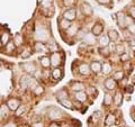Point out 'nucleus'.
Masks as SVG:
<instances>
[{
    "label": "nucleus",
    "instance_id": "f257e3e1",
    "mask_svg": "<svg viewBox=\"0 0 135 127\" xmlns=\"http://www.w3.org/2000/svg\"><path fill=\"white\" fill-rule=\"evenodd\" d=\"M20 86H22L23 89H33L35 88L37 84H36V80L32 78L31 75H23L22 79H20Z\"/></svg>",
    "mask_w": 135,
    "mask_h": 127
},
{
    "label": "nucleus",
    "instance_id": "f03ea898",
    "mask_svg": "<svg viewBox=\"0 0 135 127\" xmlns=\"http://www.w3.org/2000/svg\"><path fill=\"white\" fill-rule=\"evenodd\" d=\"M126 12L124 10H119L116 12L115 15V20L118 25V27L120 29H125L126 28Z\"/></svg>",
    "mask_w": 135,
    "mask_h": 127
},
{
    "label": "nucleus",
    "instance_id": "7ed1b4c3",
    "mask_svg": "<svg viewBox=\"0 0 135 127\" xmlns=\"http://www.w3.org/2000/svg\"><path fill=\"white\" fill-rule=\"evenodd\" d=\"M63 18H65L66 20H69V22L71 23H73L75 18H77V9L75 8H70V9H66L64 12H63V15H62Z\"/></svg>",
    "mask_w": 135,
    "mask_h": 127
},
{
    "label": "nucleus",
    "instance_id": "20e7f679",
    "mask_svg": "<svg viewBox=\"0 0 135 127\" xmlns=\"http://www.w3.org/2000/svg\"><path fill=\"white\" fill-rule=\"evenodd\" d=\"M63 115H64L63 111L60 110V109L55 108V107H52L47 111V116H49L50 119H52V120H56V119H59V118H61Z\"/></svg>",
    "mask_w": 135,
    "mask_h": 127
},
{
    "label": "nucleus",
    "instance_id": "39448f33",
    "mask_svg": "<svg viewBox=\"0 0 135 127\" xmlns=\"http://www.w3.org/2000/svg\"><path fill=\"white\" fill-rule=\"evenodd\" d=\"M80 10H81L82 15L86 16V17H90V16H92V14H94V9H92L91 5L90 3H88V2H86V1L81 3V6H80Z\"/></svg>",
    "mask_w": 135,
    "mask_h": 127
},
{
    "label": "nucleus",
    "instance_id": "423d86ee",
    "mask_svg": "<svg viewBox=\"0 0 135 127\" xmlns=\"http://www.w3.org/2000/svg\"><path fill=\"white\" fill-rule=\"evenodd\" d=\"M104 24L101 22H96L94 25H92V28H91V33L94 34L96 37L100 36L101 34L104 33Z\"/></svg>",
    "mask_w": 135,
    "mask_h": 127
},
{
    "label": "nucleus",
    "instance_id": "0eeeda50",
    "mask_svg": "<svg viewBox=\"0 0 135 127\" xmlns=\"http://www.w3.org/2000/svg\"><path fill=\"white\" fill-rule=\"evenodd\" d=\"M50 58H51V66H53V67H59V65L62 62L61 54L59 52H53Z\"/></svg>",
    "mask_w": 135,
    "mask_h": 127
},
{
    "label": "nucleus",
    "instance_id": "6e6552de",
    "mask_svg": "<svg viewBox=\"0 0 135 127\" xmlns=\"http://www.w3.org/2000/svg\"><path fill=\"white\" fill-rule=\"evenodd\" d=\"M78 71H79L80 74L83 75V77H89V75L92 73L91 69H90V65H88L87 63H81L78 67Z\"/></svg>",
    "mask_w": 135,
    "mask_h": 127
},
{
    "label": "nucleus",
    "instance_id": "1a4fd4ad",
    "mask_svg": "<svg viewBox=\"0 0 135 127\" xmlns=\"http://www.w3.org/2000/svg\"><path fill=\"white\" fill-rule=\"evenodd\" d=\"M97 43H98L99 47H105V46H108L112 43L110 40L107 34H101L100 36H98V40H97Z\"/></svg>",
    "mask_w": 135,
    "mask_h": 127
},
{
    "label": "nucleus",
    "instance_id": "9d476101",
    "mask_svg": "<svg viewBox=\"0 0 135 127\" xmlns=\"http://www.w3.org/2000/svg\"><path fill=\"white\" fill-rule=\"evenodd\" d=\"M104 87L107 89V90H114V89L117 88V81L113 77H108L104 82Z\"/></svg>",
    "mask_w": 135,
    "mask_h": 127
},
{
    "label": "nucleus",
    "instance_id": "9b49d317",
    "mask_svg": "<svg viewBox=\"0 0 135 127\" xmlns=\"http://www.w3.org/2000/svg\"><path fill=\"white\" fill-rule=\"evenodd\" d=\"M20 66H22L24 72H26L27 74H34L36 71V66L34 63H23Z\"/></svg>",
    "mask_w": 135,
    "mask_h": 127
},
{
    "label": "nucleus",
    "instance_id": "f8f14e48",
    "mask_svg": "<svg viewBox=\"0 0 135 127\" xmlns=\"http://www.w3.org/2000/svg\"><path fill=\"white\" fill-rule=\"evenodd\" d=\"M71 90H72L73 92H78V91H84L86 90V84H84L83 82H78V81H74L71 83Z\"/></svg>",
    "mask_w": 135,
    "mask_h": 127
},
{
    "label": "nucleus",
    "instance_id": "ddd939ff",
    "mask_svg": "<svg viewBox=\"0 0 135 127\" xmlns=\"http://www.w3.org/2000/svg\"><path fill=\"white\" fill-rule=\"evenodd\" d=\"M123 99H124V95L120 90H116L115 95H114V104H115L117 107H120L122 104H123Z\"/></svg>",
    "mask_w": 135,
    "mask_h": 127
},
{
    "label": "nucleus",
    "instance_id": "4468645a",
    "mask_svg": "<svg viewBox=\"0 0 135 127\" xmlns=\"http://www.w3.org/2000/svg\"><path fill=\"white\" fill-rule=\"evenodd\" d=\"M101 67H103V63H100L99 61H94V62H91V64H90L91 72L94 74L101 73Z\"/></svg>",
    "mask_w": 135,
    "mask_h": 127
},
{
    "label": "nucleus",
    "instance_id": "2eb2a0df",
    "mask_svg": "<svg viewBox=\"0 0 135 127\" xmlns=\"http://www.w3.org/2000/svg\"><path fill=\"white\" fill-rule=\"evenodd\" d=\"M74 99L79 101V102H86L88 100V95L86 91H78V92H74Z\"/></svg>",
    "mask_w": 135,
    "mask_h": 127
},
{
    "label": "nucleus",
    "instance_id": "dca6fc26",
    "mask_svg": "<svg viewBox=\"0 0 135 127\" xmlns=\"http://www.w3.org/2000/svg\"><path fill=\"white\" fill-rule=\"evenodd\" d=\"M79 31H80V28H79V26L77 24H71V26L66 29V35H69L70 37L77 36Z\"/></svg>",
    "mask_w": 135,
    "mask_h": 127
},
{
    "label": "nucleus",
    "instance_id": "f3484780",
    "mask_svg": "<svg viewBox=\"0 0 135 127\" xmlns=\"http://www.w3.org/2000/svg\"><path fill=\"white\" fill-rule=\"evenodd\" d=\"M107 35L109 37V40H110V42H113V43H115V42H117L118 40H119V34H118V32L116 31V29H108L107 32Z\"/></svg>",
    "mask_w": 135,
    "mask_h": 127
},
{
    "label": "nucleus",
    "instance_id": "a211bd4d",
    "mask_svg": "<svg viewBox=\"0 0 135 127\" xmlns=\"http://www.w3.org/2000/svg\"><path fill=\"white\" fill-rule=\"evenodd\" d=\"M7 106L9 107L10 110H16V109L20 106V101L16 98H11L7 101Z\"/></svg>",
    "mask_w": 135,
    "mask_h": 127
},
{
    "label": "nucleus",
    "instance_id": "6ab92c4d",
    "mask_svg": "<svg viewBox=\"0 0 135 127\" xmlns=\"http://www.w3.org/2000/svg\"><path fill=\"white\" fill-rule=\"evenodd\" d=\"M114 102V96L110 95L109 92H106L104 95V100H103V106L105 107H109Z\"/></svg>",
    "mask_w": 135,
    "mask_h": 127
},
{
    "label": "nucleus",
    "instance_id": "aec40b11",
    "mask_svg": "<svg viewBox=\"0 0 135 127\" xmlns=\"http://www.w3.org/2000/svg\"><path fill=\"white\" fill-rule=\"evenodd\" d=\"M101 73L105 75H109L110 73H113V65L110 63L105 62L103 63V67H101Z\"/></svg>",
    "mask_w": 135,
    "mask_h": 127
},
{
    "label": "nucleus",
    "instance_id": "412c9836",
    "mask_svg": "<svg viewBox=\"0 0 135 127\" xmlns=\"http://www.w3.org/2000/svg\"><path fill=\"white\" fill-rule=\"evenodd\" d=\"M57 24H59V27H60L61 31H66V29L71 26V24H72V23L69 22V20H66L65 18H63V17H62V18L59 20Z\"/></svg>",
    "mask_w": 135,
    "mask_h": 127
},
{
    "label": "nucleus",
    "instance_id": "4be33fe9",
    "mask_svg": "<svg viewBox=\"0 0 135 127\" xmlns=\"http://www.w3.org/2000/svg\"><path fill=\"white\" fill-rule=\"evenodd\" d=\"M115 121H116L115 115H114V114H108L107 117L105 118V126L110 127V126H113L114 124H115Z\"/></svg>",
    "mask_w": 135,
    "mask_h": 127
},
{
    "label": "nucleus",
    "instance_id": "5701e85b",
    "mask_svg": "<svg viewBox=\"0 0 135 127\" xmlns=\"http://www.w3.org/2000/svg\"><path fill=\"white\" fill-rule=\"evenodd\" d=\"M83 41L86 42V44H87L88 46L92 45V44H95V42H96V36L90 32L89 34H86V36L83 37Z\"/></svg>",
    "mask_w": 135,
    "mask_h": 127
},
{
    "label": "nucleus",
    "instance_id": "b1692460",
    "mask_svg": "<svg viewBox=\"0 0 135 127\" xmlns=\"http://www.w3.org/2000/svg\"><path fill=\"white\" fill-rule=\"evenodd\" d=\"M98 52L103 57H109L112 53V50L109 48V45H108V46H105V47H98Z\"/></svg>",
    "mask_w": 135,
    "mask_h": 127
},
{
    "label": "nucleus",
    "instance_id": "393cba45",
    "mask_svg": "<svg viewBox=\"0 0 135 127\" xmlns=\"http://www.w3.org/2000/svg\"><path fill=\"white\" fill-rule=\"evenodd\" d=\"M9 107L7 105H1L0 106V117L1 118H7L9 116Z\"/></svg>",
    "mask_w": 135,
    "mask_h": 127
},
{
    "label": "nucleus",
    "instance_id": "a878e982",
    "mask_svg": "<svg viewBox=\"0 0 135 127\" xmlns=\"http://www.w3.org/2000/svg\"><path fill=\"white\" fill-rule=\"evenodd\" d=\"M113 78L116 80V81H122L124 78H125V72L124 70H118L116 72H114V74H113Z\"/></svg>",
    "mask_w": 135,
    "mask_h": 127
},
{
    "label": "nucleus",
    "instance_id": "bb28decb",
    "mask_svg": "<svg viewBox=\"0 0 135 127\" xmlns=\"http://www.w3.org/2000/svg\"><path fill=\"white\" fill-rule=\"evenodd\" d=\"M40 62L41 65L44 67V69H47V67L51 66V58L49 56H42L40 57Z\"/></svg>",
    "mask_w": 135,
    "mask_h": 127
},
{
    "label": "nucleus",
    "instance_id": "cd10ccee",
    "mask_svg": "<svg viewBox=\"0 0 135 127\" xmlns=\"http://www.w3.org/2000/svg\"><path fill=\"white\" fill-rule=\"evenodd\" d=\"M56 99H57V101L60 102V101H62V100H65V99H69V94L65 91V90H60L56 94Z\"/></svg>",
    "mask_w": 135,
    "mask_h": 127
},
{
    "label": "nucleus",
    "instance_id": "c85d7f7f",
    "mask_svg": "<svg viewBox=\"0 0 135 127\" xmlns=\"http://www.w3.org/2000/svg\"><path fill=\"white\" fill-rule=\"evenodd\" d=\"M86 92H87L88 97L90 96V97H92V98H95V97H97V95H98V90H97V88L96 87H92V86L88 87L86 89Z\"/></svg>",
    "mask_w": 135,
    "mask_h": 127
},
{
    "label": "nucleus",
    "instance_id": "c756f323",
    "mask_svg": "<svg viewBox=\"0 0 135 127\" xmlns=\"http://www.w3.org/2000/svg\"><path fill=\"white\" fill-rule=\"evenodd\" d=\"M14 44L18 47V46H22L23 43H24V38H23V36L20 35V34H16V35L14 36Z\"/></svg>",
    "mask_w": 135,
    "mask_h": 127
},
{
    "label": "nucleus",
    "instance_id": "7c9ffc66",
    "mask_svg": "<svg viewBox=\"0 0 135 127\" xmlns=\"http://www.w3.org/2000/svg\"><path fill=\"white\" fill-rule=\"evenodd\" d=\"M62 70L60 69V67H54L53 71H52V77L53 79H55V80H59V79H61L62 78Z\"/></svg>",
    "mask_w": 135,
    "mask_h": 127
},
{
    "label": "nucleus",
    "instance_id": "2f4dec72",
    "mask_svg": "<svg viewBox=\"0 0 135 127\" xmlns=\"http://www.w3.org/2000/svg\"><path fill=\"white\" fill-rule=\"evenodd\" d=\"M60 104L65 108H69V109H74V102H72L70 99H65V100H62L60 101Z\"/></svg>",
    "mask_w": 135,
    "mask_h": 127
},
{
    "label": "nucleus",
    "instance_id": "473e14b6",
    "mask_svg": "<svg viewBox=\"0 0 135 127\" xmlns=\"http://www.w3.org/2000/svg\"><path fill=\"white\" fill-rule=\"evenodd\" d=\"M115 53L117 54V55H122L123 53H125V46H124V44H122V43L116 44L115 45Z\"/></svg>",
    "mask_w": 135,
    "mask_h": 127
},
{
    "label": "nucleus",
    "instance_id": "72a5a7b5",
    "mask_svg": "<svg viewBox=\"0 0 135 127\" xmlns=\"http://www.w3.org/2000/svg\"><path fill=\"white\" fill-rule=\"evenodd\" d=\"M26 111H27V106H19V107L15 110V114H16V116L19 117V116L24 115Z\"/></svg>",
    "mask_w": 135,
    "mask_h": 127
},
{
    "label": "nucleus",
    "instance_id": "f704fd0d",
    "mask_svg": "<svg viewBox=\"0 0 135 127\" xmlns=\"http://www.w3.org/2000/svg\"><path fill=\"white\" fill-rule=\"evenodd\" d=\"M16 48V45L14 44V42H9L5 45V51L7 53H14V50Z\"/></svg>",
    "mask_w": 135,
    "mask_h": 127
},
{
    "label": "nucleus",
    "instance_id": "c9c22d12",
    "mask_svg": "<svg viewBox=\"0 0 135 127\" xmlns=\"http://www.w3.org/2000/svg\"><path fill=\"white\" fill-rule=\"evenodd\" d=\"M34 50H35V52H41V51H44L45 50V45L43 43H40V42H36L35 45H34Z\"/></svg>",
    "mask_w": 135,
    "mask_h": 127
},
{
    "label": "nucleus",
    "instance_id": "e433bc0d",
    "mask_svg": "<svg viewBox=\"0 0 135 127\" xmlns=\"http://www.w3.org/2000/svg\"><path fill=\"white\" fill-rule=\"evenodd\" d=\"M0 40H1V43L3 44V45H6L7 43H9V40H10V36H9V34H8V33H3L2 34V35H1V38H0Z\"/></svg>",
    "mask_w": 135,
    "mask_h": 127
},
{
    "label": "nucleus",
    "instance_id": "4c0bfd02",
    "mask_svg": "<svg viewBox=\"0 0 135 127\" xmlns=\"http://www.w3.org/2000/svg\"><path fill=\"white\" fill-rule=\"evenodd\" d=\"M41 5H42L43 8L50 9V7H52V5H53V0H42Z\"/></svg>",
    "mask_w": 135,
    "mask_h": 127
},
{
    "label": "nucleus",
    "instance_id": "58836bf2",
    "mask_svg": "<svg viewBox=\"0 0 135 127\" xmlns=\"http://www.w3.org/2000/svg\"><path fill=\"white\" fill-rule=\"evenodd\" d=\"M33 92L35 94L36 96H40V95H42L44 92V88L42 87V86H36L35 88L33 89Z\"/></svg>",
    "mask_w": 135,
    "mask_h": 127
},
{
    "label": "nucleus",
    "instance_id": "ea45409f",
    "mask_svg": "<svg viewBox=\"0 0 135 127\" xmlns=\"http://www.w3.org/2000/svg\"><path fill=\"white\" fill-rule=\"evenodd\" d=\"M119 60L122 63H125V62H128L131 60V55L127 53H123L122 55H119Z\"/></svg>",
    "mask_w": 135,
    "mask_h": 127
},
{
    "label": "nucleus",
    "instance_id": "a19ab883",
    "mask_svg": "<svg viewBox=\"0 0 135 127\" xmlns=\"http://www.w3.org/2000/svg\"><path fill=\"white\" fill-rule=\"evenodd\" d=\"M75 5V0H63V6L68 8H72Z\"/></svg>",
    "mask_w": 135,
    "mask_h": 127
},
{
    "label": "nucleus",
    "instance_id": "79ce46f5",
    "mask_svg": "<svg viewBox=\"0 0 135 127\" xmlns=\"http://www.w3.org/2000/svg\"><path fill=\"white\" fill-rule=\"evenodd\" d=\"M127 12L128 15L132 17V18L135 20V5H132V6H128V9H127Z\"/></svg>",
    "mask_w": 135,
    "mask_h": 127
},
{
    "label": "nucleus",
    "instance_id": "37998d69",
    "mask_svg": "<svg viewBox=\"0 0 135 127\" xmlns=\"http://www.w3.org/2000/svg\"><path fill=\"white\" fill-rule=\"evenodd\" d=\"M126 29H127L128 32H131V34H135V22H132L131 24H128L127 26H126Z\"/></svg>",
    "mask_w": 135,
    "mask_h": 127
},
{
    "label": "nucleus",
    "instance_id": "c03bdc74",
    "mask_svg": "<svg viewBox=\"0 0 135 127\" xmlns=\"http://www.w3.org/2000/svg\"><path fill=\"white\" fill-rule=\"evenodd\" d=\"M100 118H101V111H95L94 114H92V116H91V119L96 120V121H98Z\"/></svg>",
    "mask_w": 135,
    "mask_h": 127
},
{
    "label": "nucleus",
    "instance_id": "a18cd8bd",
    "mask_svg": "<svg viewBox=\"0 0 135 127\" xmlns=\"http://www.w3.org/2000/svg\"><path fill=\"white\" fill-rule=\"evenodd\" d=\"M113 0H97V2L99 5H103V6H109L112 3Z\"/></svg>",
    "mask_w": 135,
    "mask_h": 127
},
{
    "label": "nucleus",
    "instance_id": "49530a36",
    "mask_svg": "<svg viewBox=\"0 0 135 127\" xmlns=\"http://www.w3.org/2000/svg\"><path fill=\"white\" fill-rule=\"evenodd\" d=\"M41 77H42V72L38 71V70H36L35 73H34V78H35V79H38V78H41Z\"/></svg>",
    "mask_w": 135,
    "mask_h": 127
},
{
    "label": "nucleus",
    "instance_id": "de8ad7c7",
    "mask_svg": "<svg viewBox=\"0 0 135 127\" xmlns=\"http://www.w3.org/2000/svg\"><path fill=\"white\" fill-rule=\"evenodd\" d=\"M32 127H45V126H44L43 123L38 121V123H34V124L32 125Z\"/></svg>",
    "mask_w": 135,
    "mask_h": 127
},
{
    "label": "nucleus",
    "instance_id": "09e8293b",
    "mask_svg": "<svg viewBox=\"0 0 135 127\" xmlns=\"http://www.w3.org/2000/svg\"><path fill=\"white\" fill-rule=\"evenodd\" d=\"M29 55H31V53H29V51H26V52H24V53H23L22 57H23V58H26V57H28Z\"/></svg>",
    "mask_w": 135,
    "mask_h": 127
},
{
    "label": "nucleus",
    "instance_id": "8fccbe9b",
    "mask_svg": "<svg viewBox=\"0 0 135 127\" xmlns=\"http://www.w3.org/2000/svg\"><path fill=\"white\" fill-rule=\"evenodd\" d=\"M50 127H61V126L59 124H56V123H52V124L50 125Z\"/></svg>",
    "mask_w": 135,
    "mask_h": 127
},
{
    "label": "nucleus",
    "instance_id": "3c124183",
    "mask_svg": "<svg viewBox=\"0 0 135 127\" xmlns=\"http://www.w3.org/2000/svg\"><path fill=\"white\" fill-rule=\"evenodd\" d=\"M3 127H17V126L15 124H11V123H10V124H7V125H5Z\"/></svg>",
    "mask_w": 135,
    "mask_h": 127
},
{
    "label": "nucleus",
    "instance_id": "603ef678",
    "mask_svg": "<svg viewBox=\"0 0 135 127\" xmlns=\"http://www.w3.org/2000/svg\"><path fill=\"white\" fill-rule=\"evenodd\" d=\"M1 45H2V43H1V40H0V47H1Z\"/></svg>",
    "mask_w": 135,
    "mask_h": 127
},
{
    "label": "nucleus",
    "instance_id": "864d4df0",
    "mask_svg": "<svg viewBox=\"0 0 135 127\" xmlns=\"http://www.w3.org/2000/svg\"><path fill=\"white\" fill-rule=\"evenodd\" d=\"M37 1H38V2H40V3H41V2H42V0H37Z\"/></svg>",
    "mask_w": 135,
    "mask_h": 127
},
{
    "label": "nucleus",
    "instance_id": "5fc2aeb1",
    "mask_svg": "<svg viewBox=\"0 0 135 127\" xmlns=\"http://www.w3.org/2000/svg\"><path fill=\"white\" fill-rule=\"evenodd\" d=\"M0 66H1V61H0Z\"/></svg>",
    "mask_w": 135,
    "mask_h": 127
}]
</instances>
